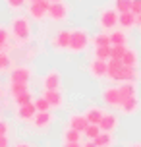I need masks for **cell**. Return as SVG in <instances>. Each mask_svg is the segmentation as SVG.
Instances as JSON below:
<instances>
[{
	"label": "cell",
	"instance_id": "1",
	"mask_svg": "<svg viewBox=\"0 0 141 147\" xmlns=\"http://www.w3.org/2000/svg\"><path fill=\"white\" fill-rule=\"evenodd\" d=\"M12 33L17 41H29L31 37V25H29V20L27 18H21V16H17L12 20Z\"/></svg>",
	"mask_w": 141,
	"mask_h": 147
},
{
	"label": "cell",
	"instance_id": "2",
	"mask_svg": "<svg viewBox=\"0 0 141 147\" xmlns=\"http://www.w3.org/2000/svg\"><path fill=\"white\" fill-rule=\"evenodd\" d=\"M87 45H89V37L85 33V29H75L70 33V49L68 51L72 52H83L87 49Z\"/></svg>",
	"mask_w": 141,
	"mask_h": 147
},
{
	"label": "cell",
	"instance_id": "3",
	"mask_svg": "<svg viewBox=\"0 0 141 147\" xmlns=\"http://www.w3.org/2000/svg\"><path fill=\"white\" fill-rule=\"evenodd\" d=\"M99 23H101L103 29H114V27L118 25V12L112 10V8L103 10L101 16H99Z\"/></svg>",
	"mask_w": 141,
	"mask_h": 147
},
{
	"label": "cell",
	"instance_id": "4",
	"mask_svg": "<svg viewBox=\"0 0 141 147\" xmlns=\"http://www.w3.org/2000/svg\"><path fill=\"white\" fill-rule=\"evenodd\" d=\"M48 0H43V2H35V4H29V16L35 20V22H41L48 16Z\"/></svg>",
	"mask_w": 141,
	"mask_h": 147
},
{
	"label": "cell",
	"instance_id": "5",
	"mask_svg": "<svg viewBox=\"0 0 141 147\" xmlns=\"http://www.w3.org/2000/svg\"><path fill=\"white\" fill-rule=\"evenodd\" d=\"M103 101L104 105L108 107H122V95H120V89L118 87H106L103 91Z\"/></svg>",
	"mask_w": 141,
	"mask_h": 147
},
{
	"label": "cell",
	"instance_id": "6",
	"mask_svg": "<svg viewBox=\"0 0 141 147\" xmlns=\"http://www.w3.org/2000/svg\"><path fill=\"white\" fill-rule=\"evenodd\" d=\"M48 18H50L52 22H64L68 18V6L64 2L50 4V6H48Z\"/></svg>",
	"mask_w": 141,
	"mask_h": 147
},
{
	"label": "cell",
	"instance_id": "7",
	"mask_svg": "<svg viewBox=\"0 0 141 147\" xmlns=\"http://www.w3.org/2000/svg\"><path fill=\"white\" fill-rule=\"evenodd\" d=\"M29 80H31V70L27 66H17L10 74V81H12V83H25V85H27Z\"/></svg>",
	"mask_w": 141,
	"mask_h": 147
},
{
	"label": "cell",
	"instance_id": "8",
	"mask_svg": "<svg viewBox=\"0 0 141 147\" xmlns=\"http://www.w3.org/2000/svg\"><path fill=\"white\" fill-rule=\"evenodd\" d=\"M60 81H62L60 74L56 72V70H50V72H46V76L43 78V89H45V91L58 89L60 87Z\"/></svg>",
	"mask_w": 141,
	"mask_h": 147
},
{
	"label": "cell",
	"instance_id": "9",
	"mask_svg": "<svg viewBox=\"0 0 141 147\" xmlns=\"http://www.w3.org/2000/svg\"><path fill=\"white\" fill-rule=\"evenodd\" d=\"M70 33H72V31H68V29L58 31L56 37H54V41H52V47H54L56 51H68V49H70Z\"/></svg>",
	"mask_w": 141,
	"mask_h": 147
},
{
	"label": "cell",
	"instance_id": "10",
	"mask_svg": "<svg viewBox=\"0 0 141 147\" xmlns=\"http://www.w3.org/2000/svg\"><path fill=\"white\" fill-rule=\"evenodd\" d=\"M89 72L91 76L95 78V80H101V78H106V62L104 60H91V64H89Z\"/></svg>",
	"mask_w": 141,
	"mask_h": 147
},
{
	"label": "cell",
	"instance_id": "11",
	"mask_svg": "<svg viewBox=\"0 0 141 147\" xmlns=\"http://www.w3.org/2000/svg\"><path fill=\"white\" fill-rule=\"evenodd\" d=\"M139 80V76H137V72H135V68H126L122 66V70L118 72V76H116V80L114 81H122V83H134V81Z\"/></svg>",
	"mask_w": 141,
	"mask_h": 147
},
{
	"label": "cell",
	"instance_id": "12",
	"mask_svg": "<svg viewBox=\"0 0 141 147\" xmlns=\"http://www.w3.org/2000/svg\"><path fill=\"white\" fill-rule=\"evenodd\" d=\"M87 126H89V122H87L85 114H72V116H70V128H72V130L83 134L87 130Z\"/></svg>",
	"mask_w": 141,
	"mask_h": 147
},
{
	"label": "cell",
	"instance_id": "13",
	"mask_svg": "<svg viewBox=\"0 0 141 147\" xmlns=\"http://www.w3.org/2000/svg\"><path fill=\"white\" fill-rule=\"evenodd\" d=\"M37 114V109H35V105L29 103V105H21L19 109H17V118L23 120V122H27V120H33Z\"/></svg>",
	"mask_w": 141,
	"mask_h": 147
},
{
	"label": "cell",
	"instance_id": "14",
	"mask_svg": "<svg viewBox=\"0 0 141 147\" xmlns=\"http://www.w3.org/2000/svg\"><path fill=\"white\" fill-rule=\"evenodd\" d=\"M116 126H118V118L114 116V114H103V120H101V124H99L101 132L110 134Z\"/></svg>",
	"mask_w": 141,
	"mask_h": 147
},
{
	"label": "cell",
	"instance_id": "15",
	"mask_svg": "<svg viewBox=\"0 0 141 147\" xmlns=\"http://www.w3.org/2000/svg\"><path fill=\"white\" fill-rule=\"evenodd\" d=\"M46 99V103L50 105V109H58L60 105H62V93H60L58 89H52V91H45V95H43Z\"/></svg>",
	"mask_w": 141,
	"mask_h": 147
},
{
	"label": "cell",
	"instance_id": "16",
	"mask_svg": "<svg viewBox=\"0 0 141 147\" xmlns=\"http://www.w3.org/2000/svg\"><path fill=\"white\" fill-rule=\"evenodd\" d=\"M33 120H35V128L43 130V128H48L52 124V114H50V110L48 112H37Z\"/></svg>",
	"mask_w": 141,
	"mask_h": 147
},
{
	"label": "cell",
	"instance_id": "17",
	"mask_svg": "<svg viewBox=\"0 0 141 147\" xmlns=\"http://www.w3.org/2000/svg\"><path fill=\"white\" fill-rule=\"evenodd\" d=\"M135 23H137V16H135V14H132V12L118 14V25H122L124 29H132Z\"/></svg>",
	"mask_w": 141,
	"mask_h": 147
},
{
	"label": "cell",
	"instance_id": "18",
	"mask_svg": "<svg viewBox=\"0 0 141 147\" xmlns=\"http://www.w3.org/2000/svg\"><path fill=\"white\" fill-rule=\"evenodd\" d=\"M85 118H87V122L89 124H101V120H103V110L99 109V107H89L87 112H85Z\"/></svg>",
	"mask_w": 141,
	"mask_h": 147
},
{
	"label": "cell",
	"instance_id": "19",
	"mask_svg": "<svg viewBox=\"0 0 141 147\" xmlns=\"http://www.w3.org/2000/svg\"><path fill=\"white\" fill-rule=\"evenodd\" d=\"M120 110L124 112V114H135L137 110H139V101H137V97H132V99H128L122 103Z\"/></svg>",
	"mask_w": 141,
	"mask_h": 147
},
{
	"label": "cell",
	"instance_id": "20",
	"mask_svg": "<svg viewBox=\"0 0 141 147\" xmlns=\"http://www.w3.org/2000/svg\"><path fill=\"white\" fill-rule=\"evenodd\" d=\"M122 62L120 60H110V62H106V78L108 80H116V76H118V72L122 70Z\"/></svg>",
	"mask_w": 141,
	"mask_h": 147
},
{
	"label": "cell",
	"instance_id": "21",
	"mask_svg": "<svg viewBox=\"0 0 141 147\" xmlns=\"http://www.w3.org/2000/svg\"><path fill=\"white\" fill-rule=\"evenodd\" d=\"M118 89H120V95H122V103L128 101V99H132V97H135V93H137L134 83H122V85H118Z\"/></svg>",
	"mask_w": 141,
	"mask_h": 147
},
{
	"label": "cell",
	"instance_id": "22",
	"mask_svg": "<svg viewBox=\"0 0 141 147\" xmlns=\"http://www.w3.org/2000/svg\"><path fill=\"white\" fill-rule=\"evenodd\" d=\"M137 51H134V49H128L126 54H124V58H122V64L126 68H135L137 66Z\"/></svg>",
	"mask_w": 141,
	"mask_h": 147
},
{
	"label": "cell",
	"instance_id": "23",
	"mask_svg": "<svg viewBox=\"0 0 141 147\" xmlns=\"http://www.w3.org/2000/svg\"><path fill=\"white\" fill-rule=\"evenodd\" d=\"M128 43V35L124 31H112L110 33V45L112 47H120V45Z\"/></svg>",
	"mask_w": 141,
	"mask_h": 147
},
{
	"label": "cell",
	"instance_id": "24",
	"mask_svg": "<svg viewBox=\"0 0 141 147\" xmlns=\"http://www.w3.org/2000/svg\"><path fill=\"white\" fill-rule=\"evenodd\" d=\"M110 52H112V47L108 45V47H95V58L99 60H110Z\"/></svg>",
	"mask_w": 141,
	"mask_h": 147
},
{
	"label": "cell",
	"instance_id": "25",
	"mask_svg": "<svg viewBox=\"0 0 141 147\" xmlns=\"http://www.w3.org/2000/svg\"><path fill=\"white\" fill-rule=\"evenodd\" d=\"M25 91H29L25 83H12V85H10V95L14 97V99H17L19 95H23Z\"/></svg>",
	"mask_w": 141,
	"mask_h": 147
},
{
	"label": "cell",
	"instance_id": "26",
	"mask_svg": "<svg viewBox=\"0 0 141 147\" xmlns=\"http://www.w3.org/2000/svg\"><path fill=\"white\" fill-rule=\"evenodd\" d=\"M114 6L118 14H126V12H132V0H116Z\"/></svg>",
	"mask_w": 141,
	"mask_h": 147
},
{
	"label": "cell",
	"instance_id": "27",
	"mask_svg": "<svg viewBox=\"0 0 141 147\" xmlns=\"http://www.w3.org/2000/svg\"><path fill=\"white\" fill-rule=\"evenodd\" d=\"M126 51H128V47H126V45H120V47H112L110 60H120V62H122V58H124Z\"/></svg>",
	"mask_w": 141,
	"mask_h": 147
},
{
	"label": "cell",
	"instance_id": "28",
	"mask_svg": "<svg viewBox=\"0 0 141 147\" xmlns=\"http://www.w3.org/2000/svg\"><path fill=\"white\" fill-rule=\"evenodd\" d=\"M83 134H85V136L89 138V141H95L97 138L101 136V128H99L97 124H89V126H87V130H85Z\"/></svg>",
	"mask_w": 141,
	"mask_h": 147
},
{
	"label": "cell",
	"instance_id": "29",
	"mask_svg": "<svg viewBox=\"0 0 141 147\" xmlns=\"http://www.w3.org/2000/svg\"><path fill=\"white\" fill-rule=\"evenodd\" d=\"M79 136H81L79 132H75V130H72V128H70V130H66V132H64V136H62V138H64L68 143H79Z\"/></svg>",
	"mask_w": 141,
	"mask_h": 147
},
{
	"label": "cell",
	"instance_id": "30",
	"mask_svg": "<svg viewBox=\"0 0 141 147\" xmlns=\"http://www.w3.org/2000/svg\"><path fill=\"white\" fill-rule=\"evenodd\" d=\"M108 45H110V33H99L95 37V47H108Z\"/></svg>",
	"mask_w": 141,
	"mask_h": 147
},
{
	"label": "cell",
	"instance_id": "31",
	"mask_svg": "<svg viewBox=\"0 0 141 147\" xmlns=\"http://www.w3.org/2000/svg\"><path fill=\"white\" fill-rule=\"evenodd\" d=\"M33 105H35L37 112H48V110H50V105L46 103L45 97H39V99H35V101H33Z\"/></svg>",
	"mask_w": 141,
	"mask_h": 147
},
{
	"label": "cell",
	"instance_id": "32",
	"mask_svg": "<svg viewBox=\"0 0 141 147\" xmlns=\"http://www.w3.org/2000/svg\"><path fill=\"white\" fill-rule=\"evenodd\" d=\"M110 141H112L110 134L101 132V136H99V138L95 140V145H97V147H108V145H110Z\"/></svg>",
	"mask_w": 141,
	"mask_h": 147
},
{
	"label": "cell",
	"instance_id": "33",
	"mask_svg": "<svg viewBox=\"0 0 141 147\" xmlns=\"http://www.w3.org/2000/svg\"><path fill=\"white\" fill-rule=\"evenodd\" d=\"M15 103H17V107H21V105H29V103H33V95H31V91H25L23 95H19L17 99H15Z\"/></svg>",
	"mask_w": 141,
	"mask_h": 147
},
{
	"label": "cell",
	"instance_id": "34",
	"mask_svg": "<svg viewBox=\"0 0 141 147\" xmlns=\"http://www.w3.org/2000/svg\"><path fill=\"white\" fill-rule=\"evenodd\" d=\"M6 45H8V31L0 27V51L6 49Z\"/></svg>",
	"mask_w": 141,
	"mask_h": 147
},
{
	"label": "cell",
	"instance_id": "35",
	"mask_svg": "<svg viewBox=\"0 0 141 147\" xmlns=\"http://www.w3.org/2000/svg\"><path fill=\"white\" fill-rule=\"evenodd\" d=\"M6 4L12 8V10H19V8H23L25 0H6Z\"/></svg>",
	"mask_w": 141,
	"mask_h": 147
},
{
	"label": "cell",
	"instance_id": "36",
	"mask_svg": "<svg viewBox=\"0 0 141 147\" xmlns=\"http://www.w3.org/2000/svg\"><path fill=\"white\" fill-rule=\"evenodd\" d=\"M132 14L135 16L141 14V0H132Z\"/></svg>",
	"mask_w": 141,
	"mask_h": 147
},
{
	"label": "cell",
	"instance_id": "37",
	"mask_svg": "<svg viewBox=\"0 0 141 147\" xmlns=\"http://www.w3.org/2000/svg\"><path fill=\"white\" fill-rule=\"evenodd\" d=\"M8 132H10V126H8V122L4 120V118H0V136H8Z\"/></svg>",
	"mask_w": 141,
	"mask_h": 147
},
{
	"label": "cell",
	"instance_id": "38",
	"mask_svg": "<svg viewBox=\"0 0 141 147\" xmlns=\"http://www.w3.org/2000/svg\"><path fill=\"white\" fill-rule=\"evenodd\" d=\"M0 147H10V140H8V136H0Z\"/></svg>",
	"mask_w": 141,
	"mask_h": 147
},
{
	"label": "cell",
	"instance_id": "39",
	"mask_svg": "<svg viewBox=\"0 0 141 147\" xmlns=\"http://www.w3.org/2000/svg\"><path fill=\"white\" fill-rule=\"evenodd\" d=\"M14 147H31L29 143H25V141H19V143H15Z\"/></svg>",
	"mask_w": 141,
	"mask_h": 147
},
{
	"label": "cell",
	"instance_id": "40",
	"mask_svg": "<svg viewBox=\"0 0 141 147\" xmlns=\"http://www.w3.org/2000/svg\"><path fill=\"white\" fill-rule=\"evenodd\" d=\"M62 147H81V145H79V143H68V141H66Z\"/></svg>",
	"mask_w": 141,
	"mask_h": 147
},
{
	"label": "cell",
	"instance_id": "41",
	"mask_svg": "<svg viewBox=\"0 0 141 147\" xmlns=\"http://www.w3.org/2000/svg\"><path fill=\"white\" fill-rule=\"evenodd\" d=\"M81 147H97V145H95V141H87V143H85V145H81Z\"/></svg>",
	"mask_w": 141,
	"mask_h": 147
},
{
	"label": "cell",
	"instance_id": "42",
	"mask_svg": "<svg viewBox=\"0 0 141 147\" xmlns=\"http://www.w3.org/2000/svg\"><path fill=\"white\" fill-rule=\"evenodd\" d=\"M137 27H139V31H141V16H137V23H135Z\"/></svg>",
	"mask_w": 141,
	"mask_h": 147
},
{
	"label": "cell",
	"instance_id": "43",
	"mask_svg": "<svg viewBox=\"0 0 141 147\" xmlns=\"http://www.w3.org/2000/svg\"><path fill=\"white\" fill-rule=\"evenodd\" d=\"M56 2H64V0H48V4H56Z\"/></svg>",
	"mask_w": 141,
	"mask_h": 147
},
{
	"label": "cell",
	"instance_id": "44",
	"mask_svg": "<svg viewBox=\"0 0 141 147\" xmlns=\"http://www.w3.org/2000/svg\"><path fill=\"white\" fill-rule=\"evenodd\" d=\"M31 4H35V2H43V0H29Z\"/></svg>",
	"mask_w": 141,
	"mask_h": 147
},
{
	"label": "cell",
	"instance_id": "45",
	"mask_svg": "<svg viewBox=\"0 0 141 147\" xmlns=\"http://www.w3.org/2000/svg\"><path fill=\"white\" fill-rule=\"evenodd\" d=\"M132 147H141V143H134V145H132Z\"/></svg>",
	"mask_w": 141,
	"mask_h": 147
},
{
	"label": "cell",
	"instance_id": "46",
	"mask_svg": "<svg viewBox=\"0 0 141 147\" xmlns=\"http://www.w3.org/2000/svg\"><path fill=\"white\" fill-rule=\"evenodd\" d=\"M139 16H141V14H139Z\"/></svg>",
	"mask_w": 141,
	"mask_h": 147
}]
</instances>
